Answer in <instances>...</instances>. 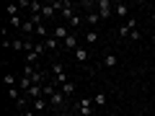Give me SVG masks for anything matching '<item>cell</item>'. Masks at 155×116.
I'll return each mask as SVG.
<instances>
[{
    "label": "cell",
    "instance_id": "obj_26",
    "mask_svg": "<svg viewBox=\"0 0 155 116\" xmlns=\"http://www.w3.org/2000/svg\"><path fill=\"white\" fill-rule=\"evenodd\" d=\"M8 21H11V26H23V21L18 16H13V18H8Z\"/></svg>",
    "mask_w": 155,
    "mask_h": 116
},
{
    "label": "cell",
    "instance_id": "obj_2",
    "mask_svg": "<svg viewBox=\"0 0 155 116\" xmlns=\"http://www.w3.org/2000/svg\"><path fill=\"white\" fill-rule=\"evenodd\" d=\"M78 114H80V116H91V114H93V101L80 98V101H78Z\"/></svg>",
    "mask_w": 155,
    "mask_h": 116
},
{
    "label": "cell",
    "instance_id": "obj_28",
    "mask_svg": "<svg viewBox=\"0 0 155 116\" xmlns=\"http://www.w3.org/2000/svg\"><path fill=\"white\" fill-rule=\"evenodd\" d=\"M21 116H39V114H34V111H26V114H21Z\"/></svg>",
    "mask_w": 155,
    "mask_h": 116
},
{
    "label": "cell",
    "instance_id": "obj_18",
    "mask_svg": "<svg viewBox=\"0 0 155 116\" xmlns=\"http://www.w3.org/2000/svg\"><path fill=\"white\" fill-rule=\"evenodd\" d=\"M36 60H39L36 52H26V65H36Z\"/></svg>",
    "mask_w": 155,
    "mask_h": 116
},
{
    "label": "cell",
    "instance_id": "obj_15",
    "mask_svg": "<svg viewBox=\"0 0 155 116\" xmlns=\"http://www.w3.org/2000/svg\"><path fill=\"white\" fill-rule=\"evenodd\" d=\"M85 39H88V44H96V41H98V31H96V28H88Z\"/></svg>",
    "mask_w": 155,
    "mask_h": 116
},
{
    "label": "cell",
    "instance_id": "obj_19",
    "mask_svg": "<svg viewBox=\"0 0 155 116\" xmlns=\"http://www.w3.org/2000/svg\"><path fill=\"white\" fill-rule=\"evenodd\" d=\"M28 101H31V98H26V95H21V98L16 101V108H28Z\"/></svg>",
    "mask_w": 155,
    "mask_h": 116
},
{
    "label": "cell",
    "instance_id": "obj_3",
    "mask_svg": "<svg viewBox=\"0 0 155 116\" xmlns=\"http://www.w3.org/2000/svg\"><path fill=\"white\" fill-rule=\"evenodd\" d=\"M132 31H137V21H134V18H129L124 26H119V36H122V39L132 36Z\"/></svg>",
    "mask_w": 155,
    "mask_h": 116
},
{
    "label": "cell",
    "instance_id": "obj_21",
    "mask_svg": "<svg viewBox=\"0 0 155 116\" xmlns=\"http://www.w3.org/2000/svg\"><path fill=\"white\" fill-rule=\"evenodd\" d=\"M47 31H49V28H47L44 23H39V26H36V34H39L41 39H47Z\"/></svg>",
    "mask_w": 155,
    "mask_h": 116
},
{
    "label": "cell",
    "instance_id": "obj_10",
    "mask_svg": "<svg viewBox=\"0 0 155 116\" xmlns=\"http://www.w3.org/2000/svg\"><path fill=\"white\" fill-rule=\"evenodd\" d=\"M65 49H78V36L75 34H70V36L65 39Z\"/></svg>",
    "mask_w": 155,
    "mask_h": 116
},
{
    "label": "cell",
    "instance_id": "obj_9",
    "mask_svg": "<svg viewBox=\"0 0 155 116\" xmlns=\"http://www.w3.org/2000/svg\"><path fill=\"white\" fill-rule=\"evenodd\" d=\"M75 60H78V62H88V49L78 47V49H75Z\"/></svg>",
    "mask_w": 155,
    "mask_h": 116
},
{
    "label": "cell",
    "instance_id": "obj_22",
    "mask_svg": "<svg viewBox=\"0 0 155 116\" xmlns=\"http://www.w3.org/2000/svg\"><path fill=\"white\" fill-rule=\"evenodd\" d=\"M8 95H11V98H21V88H8Z\"/></svg>",
    "mask_w": 155,
    "mask_h": 116
},
{
    "label": "cell",
    "instance_id": "obj_23",
    "mask_svg": "<svg viewBox=\"0 0 155 116\" xmlns=\"http://www.w3.org/2000/svg\"><path fill=\"white\" fill-rule=\"evenodd\" d=\"M104 103H106V95H104V93H98V95L93 98V106H104Z\"/></svg>",
    "mask_w": 155,
    "mask_h": 116
},
{
    "label": "cell",
    "instance_id": "obj_24",
    "mask_svg": "<svg viewBox=\"0 0 155 116\" xmlns=\"http://www.w3.org/2000/svg\"><path fill=\"white\" fill-rule=\"evenodd\" d=\"M18 8H21V5H16V3H13V5H8V16H18Z\"/></svg>",
    "mask_w": 155,
    "mask_h": 116
},
{
    "label": "cell",
    "instance_id": "obj_4",
    "mask_svg": "<svg viewBox=\"0 0 155 116\" xmlns=\"http://www.w3.org/2000/svg\"><path fill=\"white\" fill-rule=\"evenodd\" d=\"M60 16L70 21V18L75 16V5H72V3H62V5H60Z\"/></svg>",
    "mask_w": 155,
    "mask_h": 116
},
{
    "label": "cell",
    "instance_id": "obj_11",
    "mask_svg": "<svg viewBox=\"0 0 155 116\" xmlns=\"http://www.w3.org/2000/svg\"><path fill=\"white\" fill-rule=\"evenodd\" d=\"M54 16V3H49V5L41 8V18H52Z\"/></svg>",
    "mask_w": 155,
    "mask_h": 116
},
{
    "label": "cell",
    "instance_id": "obj_27",
    "mask_svg": "<svg viewBox=\"0 0 155 116\" xmlns=\"http://www.w3.org/2000/svg\"><path fill=\"white\" fill-rule=\"evenodd\" d=\"M23 44H26V41H21V39H16V41H13V49H23Z\"/></svg>",
    "mask_w": 155,
    "mask_h": 116
},
{
    "label": "cell",
    "instance_id": "obj_25",
    "mask_svg": "<svg viewBox=\"0 0 155 116\" xmlns=\"http://www.w3.org/2000/svg\"><path fill=\"white\" fill-rule=\"evenodd\" d=\"M5 85H8V88H16V77H13V75H5Z\"/></svg>",
    "mask_w": 155,
    "mask_h": 116
},
{
    "label": "cell",
    "instance_id": "obj_20",
    "mask_svg": "<svg viewBox=\"0 0 155 116\" xmlns=\"http://www.w3.org/2000/svg\"><path fill=\"white\" fill-rule=\"evenodd\" d=\"M23 31H26V34H31V31H36V26H34V21H23Z\"/></svg>",
    "mask_w": 155,
    "mask_h": 116
},
{
    "label": "cell",
    "instance_id": "obj_7",
    "mask_svg": "<svg viewBox=\"0 0 155 116\" xmlns=\"http://www.w3.org/2000/svg\"><path fill=\"white\" fill-rule=\"evenodd\" d=\"M57 44H60V39H54V36H47V39H44L47 52H54V49H57Z\"/></svg>",
    "mask_w": 155,
    "mask_h": 116
},
{
    "label": "cell",
    "instance_id": "obj_5",
    "mask_svg": "<svg viewBox=\"0 0 155 116\" xmlns=\"http://www.w3.org/2000/svg\"><path fill=\"white\" fill-rule=\"evenodd\" d=\"M65 98H67V95L62 93V90H57V93H54V95L49 98V103L54 106V108H62V106H65Z\"/></svg>",
    "mask_w": 155,
    "mask_h": 116
},
{
    "label": "cell",
    "instance_id": "obj_6",
    "mask_svg": "<svg viewBox=\"0 0 155 116\" xmlns=\"http://www.w3.org/2000/svg\"><path fill=\"white\" fill-rule=\"evenodd\" d=\"M85 21H88V26H98L101 23V16H98V11H85Z\"/></svg>",
    "mask_w": 155,
    "mask_h": 116
},
{
    "label": "cell",
    "instance_id": "obj_17",
    "mask_svg": "<svg viewBox=\"0 0 155 116\" xmlns=\"http://www.w3.org/2000/svg\"><path fill=\"white\" fill-rule=\"evenodd\" d=\"M80 23H83V16H80V13H75V16L70 18V28H78Z\"/></svg>",
    "mask_w": 155,
    "mask_h": 116
},
{
    "label": "cell",
    "instance_id": "obj_16",
    "mask_svg": "<svg viewBox=\"0 0 155 116\" xmlns=\"http://www.w3.org/2000/svg\"><path fill=\"white\" fill-rule=\"evenodd\" d=\"M114 13H116V16H127V5H124V3H116V5H114Z\"/></svg>",
    "mask_w": 155,
    "mask_h": 116
},
{
    "label": "cell",
    "instance_id": "obj_12",
    "mask_svg": "<svg viewBox=\"0 0 155 116\" xmlns=\"http://www.w3.org/2000/svg\"><path fill=\"white\" fill-rule=\"evenodd\" d=\"M60 90H62V93H65V95H67V98H70V95H72V93H75V83H72V80H70V83H65V85H62V88H60Z\"/></svg>",
    "mask_w": 155,
    "mask_h": 116
},
{
    "label": "cell",
    "instance_id": "obj_8",
    "mask_svg": "<svg viewBox=\"0 0 155 116\" xmlns=\"http://www.w3.org/2000/svg\"><path fill=\"white\" fill-rule=\"evenodd\" d=\"M52 36H54V39H62V41H65L70 34H67V28H65V26H57L54 31H52Z\"/></svg>",
    "mask_w": 155,
    "mask_h": 116
},
{
    "label": "cell",
    "instance_id": "obj_29",
    "mask_svg": "<svg viewBox=\"0 0 155 116\" xmlns=\"http://www.w3.org/2000/svg\"><path fill=\"white\" fill-rule=\"evenodd\" d=\"M153 52H155V44H153Z\"/></svg>",
    "mask_w": 155,
    "mask_h": 116
},
{
    "label": "cell",
    "instance_id": "obj_1",
    "mask_svg": "<svg viewBox=\"0 0 155 116\" xmlns=\"http://www.w3.org/2000/svg\"><path fill=\"white\" fill-rule=\"evenodd\" d=\"M96 8H98V16H101V21L111 18V13H114V5H111L109 0H98V3H96Z\"/></svg>",
    "mask_w": 155,
    "mask_h": 116
},
{
    "label": "cell",
    "instance_id": "obj_13",
    "mask_svg": "<svg viewBox=\"0 0 155 116\" xmlns=\"http://www.w3.org/2000/svg\"><path fill=\"white\" fill-rule=\"evenodd\" d=\"M31 108H34V111H44V108H47V98H36V101L31 103Z\"/></svg>",
    "mask_w": 155,
    "mask_h": 116
},
{
    "label": "cell",
    "instance_id": "obj_14",
    "mask_svg": "<svg viewBox=\"0 0 155 116\" xmlns=\"http://www.w3.org/2000/svg\"><path fill=\"white\" fill-rule=\"evenodd\" d=\"M104 65H106V67H116V65H119V57H116V54H106Z\"/></svg>",
    "mask_w": 155,
    "mask_h": 116
}]
</instances>
